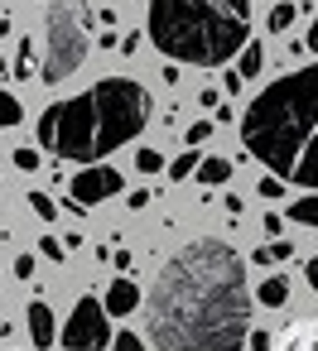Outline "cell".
I'll return each mask as SVG.
<instances>
[{
    "label": "cell",
    "instance_id": "1",
    "mask_svg": "<svg viewBox=\"0 0 318 351\" xmlns=\"http://www.w3.org/2000/svg\"><path fill=\"white\" fill-rule=\"evenodd\" d=\"M145 317L159 351H241L251 337V289L241 255L227 241L183 245L159 269Z\"/></svg>",
    "mask_w": 318,
    "mask_h": 351
},
{
    "label": "cell",
    "instance_id": "2",
    "mask_svg": "<svg viewBox=\"0 0 318 351\" xmlns=\"http://www.w3.org/2000/svg\"><path fill=\"white\" fill-rule=\"evenodd\" d=\"M150 125V97L130 77H102L82 97H68L44 111L39 145L73 164H97L126 140H135Z\"/></svg>",
    "mask_w": 318,
    "mask_h": 351
},
{
    "label": "cell",
    "instance_id": "3",
    "mask_svg": "<svg viewBox=\"0 0 318 351\" xmlns=\"http://www.w3.org/2000/svg\"><path fill=\"white\" fill-rule=\"evenodd\" d=\"M313 130H318V63L270 82L241 116V145L275 178H294V164L313 140Z\"/></svg>",
    "mask_w": 318,
    "mask_h": 351
},
{
    "label": "cell",
    "instance_id": "4",
    "mask_svg": "<svg viewBox=\"0 0 318 351\" xmlns=\"http://www.w3.org/2000/svg\"><path fill=\"white\" fill-rule=\"evenodd\" d=\"M251 0H150V44L193 68H222L246 49Z\"/></svg>",
    "mask_w": 318,
    "mask_h": 351
},
{
    "label": "cell",
    "instance_id": "5",
    "mask_svg": "<svg viewBox=\"0 0 318 351\" xmlns=\"http://www.w3.org/2000/svg\"><path fill=\"white\" fill-rule=\"evenodd\" d=\"M82 58H87V15L78 5H49L39 77L44 82H63V77H73L82 68Z\"/></svg>",
    "mask_w": 318,
    "mask_h": 351
},
{
    "label": "cell",
    "instance_id": "6",
    "mask_svg": "<svg viewBox=\"0 0 318 351\" xmlns=\"http://www.w3.org/2000/svg\"><path fill=\"white\" fill-rule=\"evenodd\" d=\"M116 337H111V327H106V308L97 303V298H78V308H73V317L63 322V346L68 351H102V346H111Z\"/></svg>",
    "mask_w": 318,
    "mask_h": 351
},
{
    "label": "cell",
    "instance_id": "7",
    "mask_svg": "<svg viewBox=\"0 0 318 351\" xmlns=\"http://www.w3.org/2000/svg\"><path fill=\"white\" fill-rule=\"evenodd\" d=\"M116 193H121V173L106 169V164H87V169L73 178V202H78V207H97V202H106V197H116Z\"/></svg>",
    "mask_w": 318,
    "mask_h": 351
},
{
    "label": "cell",
    "instance_id": "8",
    "mask_svg": "<svg viewBox=\"0 0 318 351\" xmlns=\"http://www.w3.org/2000/svg\"><path fill=\"white\" fill-rule=\"evenodd\" d=\"M275 351H318V317H299L280 332Z\"/></svg>",
    "mask_w": 318,
    "mask_h": 351
},
{
    "label": "cell",
    "instance_id": "9",
    "mask_svg": "<svg viewBox=\"0 0 318 351\" xmlns=\"http://www.w3.org/2000/svg\"><path fill=\"white\" fill-rule=\"evenodd\" d=\"M30 341H34V351L54 346V313H49V303H30Z\"/></svg>",
    "mask_w": 318,
    "mask_h": 351
},
{
    "label": "cell",
    "instance_id": "10",
    "mask_svg": "<svg viewBox=\"0 0 318 351\" xmlns=\"http://www.w3.org/2000/svg\"><path fill=\"white\" fill-rule=\"evenodd\" d=\"M294 183L308 188V193H318V130H313V140L304 145V154H299V164H294Z\"/></svg>",
    "mask_w": 318,
    "mask_h": 351
},
{
    "label": "cell",
    "instance_id": "11",
    "mask_svg": "<svg viewBox=\"0 0 318 351\" xmlns=\"http://www.w3.org/2000/svg\"><path fill=\"white\" fill-rule=\"evenodd\" d=\"M135 308H140V289L130 279H116L106 289V313H135Z\"/></svg>",
    "mask_w": 318,
    "mask_h": 351
},
{
    "label": "cell",
    "instance_id": "12",
    "mask_svg": "<svg viewBox=\"0 0 318 351\" xmlns=\"http://www.w3.org/2000/svg\"><path fill=\"white\" fill-rule=\"evenodd\" d=\"M198 178H203L207 188H217V183H227V178H231V159H222V154H212V159H203V164H198Z\"/></svg>",
    "mask_w": 318,
    "mask_h": 351
},
{
    "label": "cell",
    "instance_id": "13",
    "mask_svg": "<svg viewBox=\"0 0 318 351\" xmlns=\"http://www.w3.org/2000/svg\"><path fill=\"white\" fill-rule=\"evenodd\" d=\"M255 298H260L265 308H280V303L289 298V279H284V274H270V279L255 289Z\"/></svg>",
    "mask_w": 318,
    "mask_h": 351
},
{
    "label": "cell",
    "instance_id": "14",
    "mask_svg": "<svg viewBox=\"0 0 318 351\" xmlns=\"http://www.w3.org/2000/svg\"><path fill=\"white\" fill-rule=\"evenodd\" d=\"M260 68H265V53H260V44H246V49H241V63H236V73L251 82Z\"/></svg>",
    "mask_w": 318,
    "mask_h": 351
},
{
    "label": "cell",
    "instance_id": "15",
    "mask_svg": "<svg viewBox=\"0 0 318 351\" xmlns=\"http://www.w3.org/2000/svg\"><path fill=\"white\" fill-rule=\"evenodd\" d=\"M289 255H294V241H270V245L255 250V265H280V260H289Z\"/></svg>",
    "mask_w": 318,
    "mask_h": 351
},
{
    "label": "cell",
    "instance_id": "16",
    "mask_svg": "<svg viewBox=\"0 0 318 351\" xmlns=\"http://www.w3.org/2000/svg\"><path fill=\"white\" fill-rule=\"evenodd\" d=\"M198 164H203V154L198 149H188V154H179L174 164H169V178L179 183V178H188V173H198Z\"/></svg>",
    "mask_w": 318,
    "mask_h": 351
},
{
    "label": "cell",
    "instance_id": "17",
    "mask_svg": "<svg viewBox=\"0 0 318 351\" xmlns=\"http://www.w3.org/2000/svg\"><path fill=\"white\" fill-rule=\"evenodd\" d=\"M289 217L304 221V226H318V193H313V197H299V202L289 207Z\"/></svg>",
    "mask_w": 318,
    "mask_h": 351
},
{
    "label": "cell",
    "instance_id": "18",
    "mask_svg": "<svg viewBox=\"0 0 318 351\" xmlns=\"http://www.w3.org/2000/svg\"><path fill=\"white\" fill-rule=\"evenodd\" d=\"M294 10H299L294 0H284V5H275V10H270V34H284V29L294 25Z\"/></svg>",
    "mask_w": 318,
    "mask_h": 351
},
{
    "label": "cell",
    "instance_id": "19",
    "mask_svg": "<svg viewBox=\"0 0 318 351\" xmlns=\"http://www.w3.org/2000/svg\"><path fill=\"white\" fill-rule=\"evenodd\" d=\"M20 116H25V111H20V101H15L10 92H0V130H10V125H20Z\"/></svg>",
    "mask_w": 318,
    "mask_h": 351
},
{
    "label": "cell",
    "instance_id": "20",
    "mask_svg": "<svg viewBox=\"0 0 318 351\" xmlns=\"http://www.w3.org/2000/svg\"><path fill=\"white\" fill-rule=\"evenodd\" d=\"M10 159H15V169H20V173H34V169L44 164V159H39V149H30V145H20Z\"/></svg>",
    "mask_w": 318,
    "mask_h": 351
},
{
    "label": "cell",
    "instance_id": "21",
    "mask_svg": "<svg viewBox=\"0 0 318 351\" xmlns=\"http://www.w3.org/2000/svg\"><path fill=\"white\" fill-rule=\"evenodd\" d=\"M135 169H140V173H159V169H164V154H159V149H140V154H135Z\"/></svg>",
    "mask_w": 318,
    "mask_h": 351
},
{
    "label": "cell",
    "instance_id": "22",
    "mask_svg": "<svg viewBox=\"0 0 318 351\" xmlns=\"http://www.w3.org/2000/svg\"><path fill=\"white\" fill-rule=\"evenodd\" d=\"M30 207H34L44 221H54V217H58V207H54V197H49V193H30Z\"/></svg>",
    "mask_w": 318,
    "mask_h": 351
},
{
    "label": "cell",
    "instance_id": "23",
    "mask_svg": "<svg viewBox=\"0 0 318 351\" xmlns=\"http://www.w3.org/2000/svg\"><path fill=\"white\" fill-rule=\"evenodd\" d=\"M116 351H145V341L135 337V332H116V341H111Z\"/></svg>",
    "mask_w": 318,
    "mask_h": 351
},
{
    "label": "cell",
    "instance_id": "24",
    "mask_svg": "<svg viewBox=\"0 0 318 351\" xmlns=\"http://www.w3.org/2000/svg\"><path fill=\"white\" fill-rule=\"evenodd\" d=\"M212 125H217V121H198V125L188 130V145H203V140L212 135Z\"/></svg>",
    "mask_w": 318,
    "mask_h": 351
},
{
    "label": "cell",
    "instance_id": "25",
    "mask_svg": "<svg viewBox=\"0 0 318 351\" xmlns=\"http://www.w3.org/2000/svg\"><path fill=\"white\" fill-rule=\"evenodd\" d=\"M39 250H44V260H63V245H58L54 236H44V245H39Z\"/></svg>",
    "mask_w": 318,
    "mask_h": 351
},
{
    "label": "cell",
    "instance_id": "26",
    "mask_svg": "<svg viewBox=\"0 0 318 351\" xmlns=\"http://www.w3.org/2000/svg\"><path fill=\"white\" fill-rule=\"evenodd\" d=\"M251 351H275V337H270V332H255V337H251Z\"/></svg>",
    "mask_w": 318,
    "mask_h": 351
},
{
    "label": "cell",
    "instance_id": "27",
    "mask_svg": "<svg viewBox=\"0 0 318 351\" xmlns=\"http://www.w3.org/2000/svg\"><path fill=\"white\" fill-rule=\"evenodd\" d=\"M255 193H260V197H280V193H284V188H280V178H265V183H260V188H255Z\"/></svg>",
    "mask_w": 318,
    "mask_h": 351
},
{
    "label": "cell",
    "instance_id": "28",
    "mask_svg": "<svg viewBox=\"0 0 318 351\" xmlns=\"http://www.w3.org/2000/svg\"><path fill=\"white\" fill-rule=\"evenodd\" d=\"M150 197H155V193H150V188H140V193H130V197H126V202H130V207H135V212H140V207H150Z\"/></svg>",
    "mask_w": 318,
    "mask_h": 351
},
{
    "label": "cell",
    "instance_id": "29",
    "mask_svg": "<svg viewBox=\"0 0 318 351\" xmlns=\"http://www.w3.org/2000/svg\"><path fill=\"white\" fill-rule=\"evenodd\" d=\"M15 274L30 279V274H34V255H20V260H15Z\"/></svg>",
    "mask_w": 318,
    "mask_h": 351
},
{
    "label": "cell",
    "instance_id": "30",
    "mask_svg": "<svg viewBox=\"0 0 318 351\" xmlns=\"http://www.w3.org/2000/svg\"><path fill=\"white\" fill-rule=\"evenodd\" d=\"M222 87H227V92H241V87H246V77H241V73H227V77H222Z\"/></svg>",
    "mask_w": 318,
    "mask_h": 351
},
{
    "label": "cell",
    "instance_id": "31",
    "mask_svg": "<svg viewBox=\"0 0 318 351\" xmlns=\"http://www.w3.org/2000/svg\"><path fill=\"white\" fill-rule=\"evenodd\" d=\"M121 53H140V34H126L121 39Z\"/></svg>",
    "mask_w": 318,
    "mask_h": 351
},
{
    "label": "cell",
    "instance_id": "32",
    "mask_svg": "<svg viewBox=\"0 0 318 351\" xmlns=\"http://www.w3.org/2000/svg\"><path fill=\"white\" fill-rule=\"evenodd\" d=\"M198 101H203V111H212V106H217V92H212V87H203V92H198Z\"/></svg>",
    "mask_w": 318,
    "mask_h": 351
},
{
    "label": "cell",
    "instance_id": "33",
    "mask_svg": "<svg viewBox=\"0 0 318 351\" xmlns=\"http://www.w3.org/2000/svg\"><path fill=\"white\" fill-rule=\"evenodd\" d=\"M304 49H313V53H318V20H313V29H308V39H304Z\"/></svg>",
    "mask_w": 318,
    "mask_h": 351
},
{
    "label": "cell",
    "instance_id": "34",
    "mask_svg": "<svg viewBox=\"0 0 318 351\" xmlns=\"http://www.w3.org/2000/svg\"><path fill=\"white\" fill-rule=\"evenodd\" d=\"M304 269H308V284H313V289H318V255H313V260H308V265H304Z\"/></svg>",
    "mask_w": 318,
    "mask_h": 351
},
{
    "label": "cell",
    "instance_id": "35",
    "mask_svg": "<svg viewBox=\"0 0 318 351\" xmlns=\"http://www.w3.org/2000/svg\"><path fill=\"white\" fill-rule=\"evenodd\" d=\"M0 77H5V58H0Z\"/></svg>",
    "mask_w": 318,
    "mask_h": 351
}]
</instances>
